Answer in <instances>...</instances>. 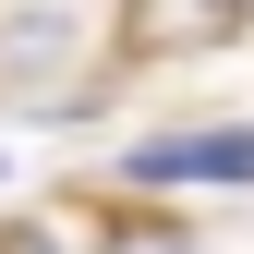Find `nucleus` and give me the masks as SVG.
Masks as SVG:
<instances>
[{
  "mask_svg": "<svg viewBox=\"0 0 254 254\" xmlns=\"http://www.w3.org/2000/svg\"><path fill=\"white\" fill-rule=\"evenodd\" d=\"M85 254H206L194 218H182L170 194H145V182H121V194L85 218Z\"/></svg>",
  "mask_w": 254,
  "mask_h": 254,
  "instance_id": "nucleus-4",
  "label": "nucleus"
},
{
  "mask_svg": "<svg viewBox=\"0 0 254 254\" xmlns=\"http://www.w3.org/2000/svg\"><path fill=\"white\" fill-rule=\"evenodd\" d=\"M254 0H121V49L133 61H170V49H230Z\"/></svg>",
  "mask_w": 254,
  "mask_h": 254,
  "instance_id": "nucleus-3",
  "label": "nucleus"
},
{
  "mask_svg": "<svg viewBox=\"0 0 254 254\" xmlns=\"http://www.w3.org/2000/svg\"><path fill=\"white\" fill-rule=\"evenodd\" d=\"M85 97V12L12 0L0 12V109H73Z\"/></svg>",
  "mask_w": 254,
  "mask_h": 254,
  "instance_id": "nucleus-1",
  "label": "nucleus"
},
{
  "mask_svg": "<svg viewBox=\"0 0 254 254\" xmlns=\"http://www.w3.org/2000/svg\"><path fill=\"white\" fill-rule=\"evenodd\" d=\"M121 182H145V194H230L254 182V121H194V133H145L121 157Z\"/></svg>",
  "mask_w": 254,
  "mask_h": 254,
  "instance_id": "nucleus-2",
  "label": "nucleus"
},
{
  "mask_svg": "<svg viewBox=\"0 0 254 254\" xmlns=\"http://www.w3.org/2000/svg\"><path fill=\"white\" fill-rule=\"evenodd\" d=\"M0 254H61V230L49 218H0Z\"/></svg>",
  "mask_w": 254,
  "mask_h": 254,
  "instance_id": "nucleus-5",
  "label": "nucleus"
}]
</instances>
